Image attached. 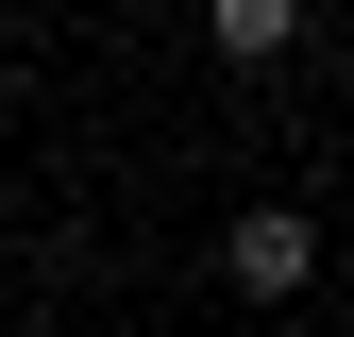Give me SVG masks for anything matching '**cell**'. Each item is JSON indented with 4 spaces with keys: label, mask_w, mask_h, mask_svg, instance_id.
<instances>
[{
    "label": "cell",
    "mask_w": 354,
    "mask_h": 337,
    "mask_svg": "<svg viewBox=\"0 0 354 337\" xmlns=\"http://www.w3.org/2000/svg\"><path fill=\"white\" fill-rule=\"evenodd\" d=\"M287 34H304V0H219V51H236V68H270Z\"/></svg>",
    "instance_id": "obj_2"
},
{
    "label": "cell",
    "mask_w": 354,
    "mask_h": 337,
    "mask_svg": "<svg viewBox=\"0 0 354 337\" xmlns=\"http://www.w3.org/2000/svg\"><path fill=\"white\" fill-rule=\"evenodd\" d=\"M219 287H236V304H304V287H321V220H304V202H253V220L219 236Z\"/></svg>",
    "instance_id": "obj_1"
}]
</instances>
